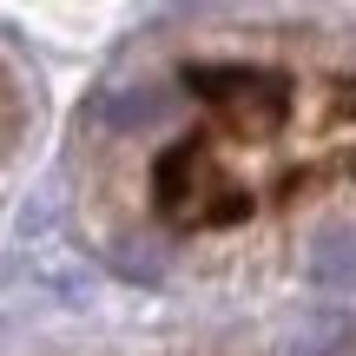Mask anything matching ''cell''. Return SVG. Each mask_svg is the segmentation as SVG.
Returning <instances> with one entry per match:
<instances>
[{
	"label": "cell",
	"instance_id": "cell-1",
	"mask_svg": "<svg viewBox=\"0 0 356 356\" xmlns=\"http://www.w3.org/2000/svg\"><path fill=\"white\" fill-rule=\"evenodd\" d=\"M310 284L317 291H356V231H323L310 244Z\"/></svg>",
	"mask_w": 356,
	"mask_h": 356
},
{
	"label": "cell",
	"instance_id": "cell-2",
	"mask_svg": "<svg viewBox=\"0 0 356 356\" xmlns=\"http://www.w3.org/2000/svg\"><path fill=\"white\" fill-rule=\"evenodd\" d=\"M165 113H172L165 86H119L113 99H106V126H119V132H152Z\"/></svg>",
	"mask_w": 356,
	"mask_h": 356
}]
</instances>
